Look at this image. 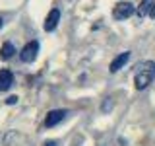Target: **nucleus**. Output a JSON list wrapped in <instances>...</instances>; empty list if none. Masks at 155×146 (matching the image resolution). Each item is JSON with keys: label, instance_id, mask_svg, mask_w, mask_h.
Listing matches in <instances>:
<instances>
[{"label": "nucleus", "instance_id": "1", "mask_svg": "<svg viewBox=\"0 0 155 146\" xmlns=\"http://www.w3.org/2000/svg\"><path fill=\"white\" fill-rule=\"evenodd\" d=\"M153 78H155V62L153 61H147L143 64H140L138 70H136V76H134L136 90H145L153 82Z\"/></svg>", "mask_w": 155, "mask_h": 146}, {"label": "nucleus", "instance_id": "2", "mask_svg": "<svg viewBox=\"0 0 155 146\" xmlns=\"http://www.w3.org/2000/svg\"><path fill=\"white\" fill-rule=\"evenodd\" d=\"M134 12H136V8L132 2H118L113 10V18L114 19H128Z\"/></svg>", "mask_w": 155, "mask_h": 146}, {"label": "nucleus", "instance_id": "3", "mask_svg": "<svg viewBox=\"0 0 155 146\" xmlns=\"http://www.w3.org/2000/svg\"><path fill=\"white\" fill-rule=\"evenodd\" d=\"M37 53H39V43L29 41L27 45H23V49L19 51V58H21V62H33L37 58Z\"/></svg>", "mask_w": 155, "mask_h": 146}, {"label": "nucleus", "instance_id": "4", "mask_svg": "<svg viewBox=\"0 0 155 146\" xmlns=\"http://www.w3.org/2000/svg\"><path fill=\"white\" fill-rule=\"evenodd\" d=\"M66 115H68L66 109H52V111H48L47 117H45V127H48V129H51V127H56Z\"/></svg>", "mask_w": 155, "mask_h": 146}, {"label": "nucleus", "instance_id": "5", "mask_svg": "<svg viewBox=\"0 0 155 146\" xmlns=\"http://www.w3.org/2000/svg\"><path fill=\"white\" fill-rule=\"evenodd\" d=\"M58 22H60V10L58 8H52L51 12H48V16L45 19V31H54L56 26H58Z\"/></svg>", "mask_w": 155, "mask_h": 146}, {"label": "nucleus", "instance_id": "6", "mask_svg": "<svg viewBox=\"0 0 155 146\" xmlns=\"http://www.w3.org/2000/svg\"><path fill=\"white\" fill-rule=\"evenodd\" d=\"M128 61H130V51H124V53H120L118 57H114V58H113V62H110L109 70L114 74V72H118V70H120V68H124Z\"/></svg>", "mask_w": 155, "mask_h": 146}, {"label": "nucleus", "instance_id": "7", "mask_svg": "<svg viewBox=\"0 0 155 146\" xmlns=\"http://www.w3.org/2000/svg\"><path fill=\"white\" fill-rule=\"evenodd\" d=\"M14 84V74L10 70H0V92L10 90Z\"/></svg>", "mask_w": 155, "mask_h": 146}, {"label": "nucleus", "instance_id": "8", "mask_svg": "<svg viewBox=\"0 0 155 146\" xmlns=\"http://www.w3.org/2000/svg\"><path fill=\"white\" fill-rule=\"evenodd\" d=\"M14 55H16V47H14V43H10V41H6L2 45V51H0V57L4 58V61H10Z\"/></svg>", "mask_w": 155, "mask_h": 146}, {"label": "nucleus", "instance_id": "9", "mask_svg": "<svg viewBox=\"0 0 155 146\" xmlns=\"http://www.w3.org/2000/svg\"><path fill=\"white\" fill-rule=\"evenodd\" d=\"M151 4H153V0H143V2L140 4V8L136 10V12H138V16H140V18H143V16H149V10H151Z\"/></svg>", "mask_w": 155, "mask_h": 146}, {"label": "nucleus", "instance_id": "10", "mask_svg": "<svg viewBox=\"0 0 155 146\" xmlns=\"http://www.w3.org/2000/svg\"><path fill=\"white\" fill-rule=\"evenodd\" d=\"M16 101H18V97H16V96H10L8 99H6V103H8V105H14Z\"/></svg>", "mask_w": 155, "mask_h": 146}, {"label": "nucleus", "instance_id": "11", "mask_svg": "<svg viewBox=\"0 0 155 146\" xmlns=\"http://www.w3.org/2000/svg\"><path fill=\"white\" fill-rule=\"evenodd\" d=\"M149 18L155 19V0H153V4H151V10H149Z\"/></svg>", "mask_w": 155, "mask_h": 146}, {"label": "nucleus", "instance_id": "12", "mask_svg": "<svg viewBox=\"0 0 155 146\" xmlns=\"http://www.w3.org/2000/svg\"><path fill=\"white\" fill-rule=\"evenodd\" d=\"M45 146H58L56 140H48V142H45Z\"/></svg>", "mask_w": 155, "mask_h": 146}, {"label": "nucleus", "instance_id": "13", "mask_svg": "<svg viewBox=\"0 0 155 146\" xmlns=\"http://www.w3.org/2000/svg\"><path fill=\"white\" fill-rule=\"evenodd\" d=\"M0 27H2V19H0Z\"/></svg>", "mask_w": 155, "mask_h": 146}]
</instances>
